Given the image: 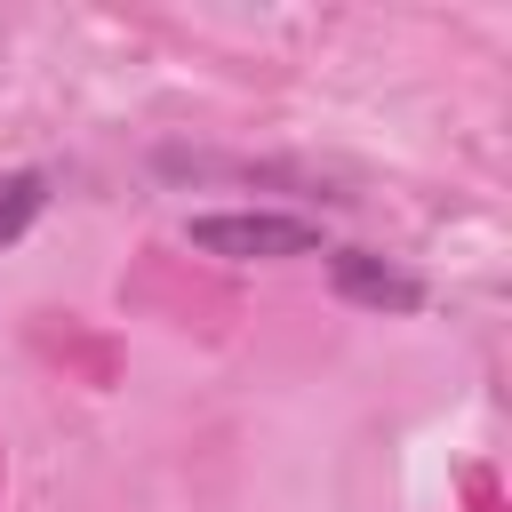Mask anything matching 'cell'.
<instances>
[{
  "label": "cell",
  "mask_w": 512,
  "mask_h": 512,
  "mask_svg": "<svg viewBox=\"0 0 512 512\" xmlns=\"http://www.w3.org/2000/svg\"><path fill=\"white\" fill-rule=\"evenodd\" d=\"M328 288L360 312H424V272H408L400 256H376V248H328Z\"/></svg>",
  "instance_id": "2"
},
{
  "label": "cell",
  "mask_w": 512,
  "mask_h": 512,
  "mask_svg": "<svg viewBox=\"0 0 512 512\" xmlns=\"http://www.w3.org/2000/svg\"><path fill=\"white\" fill-rule=\"evenodd\" d=\"M48 216V176L40 168H0V248H16Z\"/></svg>",
  "instance_id": "3"
},
{
  "label": "cell",
  "mask_w": 512,
  "mask_h": 512,
  "mask_svg": "<svg viewBox=\"0 0 512 512\" xmlns=\"http://www.w3.org/2000/svg\"><path fill=\"white\" fill-rule=\"evenodd\" d=\"M184 248L224 264H288V256H328V232L320 216L296 208H216V216H184Z\"/></svg>",
  "instance_id": "1"
}]
</instances>
